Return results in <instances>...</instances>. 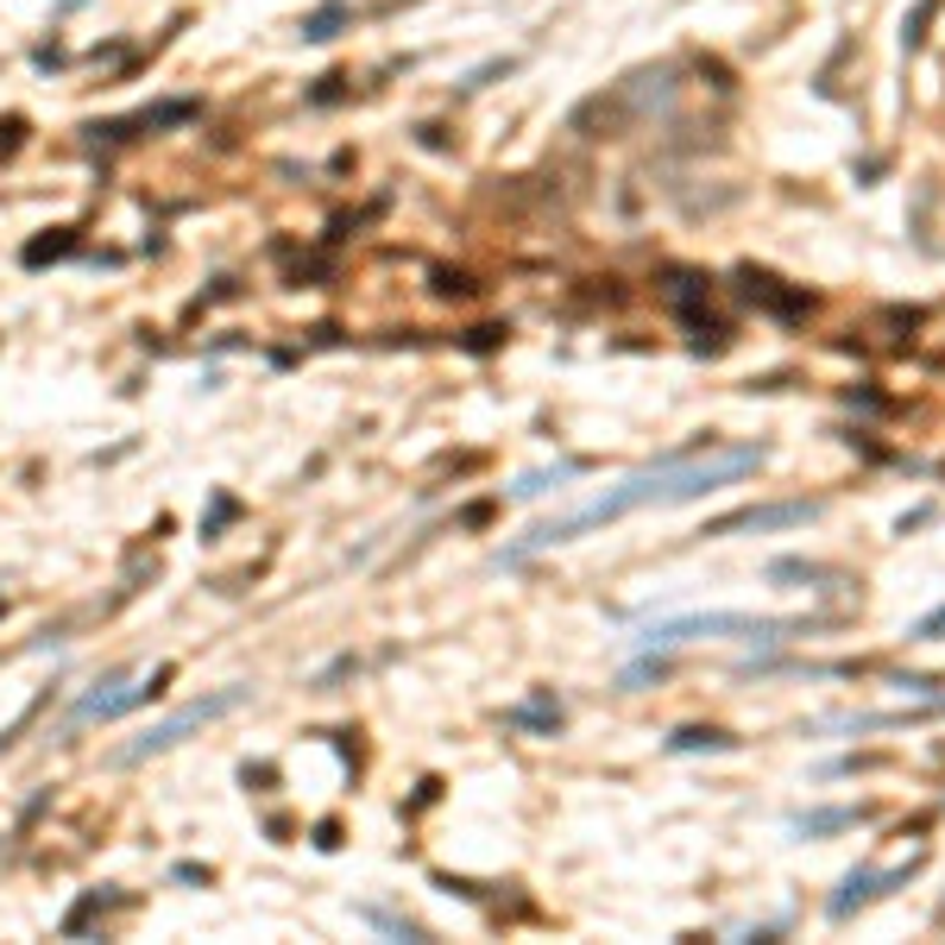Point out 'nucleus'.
Wrapping results in <instances>:
<instances>
[{
    "instance_id": "nucleus-1",
    "label": "nucleus",
    "mask_w": 945,
    "mask_h": 945,
    "mask_svg": "<svg viewBox=\"0 0 945 945\" xmlns=\"http://www.w3.org/2000/svg\"><path fill=\"white\" fill-rule=\"evenodd\" d=\"M751 466H763V448H732V454H713V461H656L643 466V473H631L624 485H612V492H599L593 504H580L574 517H555V523H536L523 542H511L504 549V567H517V561L542 555V549H555V542L580 536V530H593V523H612L624 517V511H643V504H694L706 499V492H718L725 480H737V473H751Z\"/></svg>"
},
{
    "instance_id": "nucleus-2",
    "label": "nucleus",
    "mask_w": 945,
    "mask_h": 945,
    "mask_svg": "<svg viewBox=\"0 0 945 945\" xmlns=\"http://www.w3.org/2000/svg\"><path fill=\"white\" fill-rule=\"evenodd\" d=\"M801 631H820V617H756V612H694V617H668L656 631H643V650L662 656V650H681L694 637H744V643H782L801 637Z\"/></svg>"
},
{
    "instance_id": "nucleus-3",
    "label": "nucleus",
    "mask_w": 945,
    "mask_h": 945,
    "mask_svg": "<svg viewBox=\"0 0 945 945\" xmlns=\"http://www.w3.org/2000/svg\"><path fill=\"white\" fill-rule=\"evenodd\" d=\"M252 700V687H221V694H209V700H190L183 713H171V718H158V725H145V732L133 737V744H120L114 751V763H152V756H164V751H177L190 732H202V725H214V718H228L233 706H247Z\"/></svg>"
},
{
    "instance_id": "nucleus-4",
    "label": "nucleus",
    "mask_w": 945,
    "mask_h": 945,
    "mask_svg": "<svg viewBox=\"0 0 945 945\" xmlns=\"http://www.w3.org/2000/svg\"><path fill=\"white\" fill-rule=\"evenodd\" d=\"M921 864H926V857L914 851V857H907V864H895V869H851L845 883H838V895L826 902V914H832V921H851L864 902H876V895H888V888H902Z\"/></svg>"
},
{
    "instance_id": "nucleus-5",
    "label": "nucleus",
    "mask_w": 945,
    "mask_h": 945,
    "mask_svg": "<svg viewBox=\"0 0 945 945\" xmlns=\"http://www.w3.org/2000/svg\"><path fill=\"white\" fill-rule=\"evenodd\" d=\"M820 517V504L813 499H788V504H744L732 517H713L700 536H744V530H788V523H807Z\"/></svg>"
},
{
    "instance_id": "nucleus-6",
    "label": "nucleus",
    "mask_w": 945,
    "mask_h": 945,
    "mask_svg": "<svg viewBox=\"0 0 945 945\" xmlns=\"http://www.w3.org/2000/svg\"><path fill=\"white\" fill-rule=\"evenodd\" d=\"M869 807H820V813H794L788 826L801 832V838H826V832H845V826H864Z\"/></svg>"
},
{
    "instance_id": "nucleus-7",
    "label": "nucleus",
    "mask_w": 945,
    "mask_h": 945,
    "mask_svg": "<svg viewBox=\"0 0 945 945\" xmlns=\"http://www.w3.org/2000/svg\"><path fill=\"white\" fill-rule=\"evenodd\" d=\"M737 284H744V296H751V303H770L775 315H807V296H782V290H775V278H763V271H737Z\"/></svg>"
},
{
    "instance_id": "nucleus-8",
    "label": "nucleus",
    "mask_w": 945,
    "mask_h": 945,
    "mask_svg": "<svg viewBox=\"0 0 945 945\" xmlns=\"http://www.w3.org/2000/svg\"><path fill=\"white\" fill-rule=\"evenodd\" d=\"M737 737L713 732V725H681L675 737H668V751H732Z\"/></svg>"
},
{
    "instance_id": "nucleus-9",
    "label": "nucleus",
    "mask_w": 945,
    "mask_h": 945,
    "mask_svg": "<svg viewBox=\"0 0 945 945\" xmlns=\"http://www.w3.org/2000/svg\"><path fill=\"white\" fill-rule=\"evenodd\" d=\"M341 26H348V7H341V0H329V7H315V13L303 20V39H309V44H322V39H334Z\"/></svg>"
},
{
    "instance_id": "nucleus-10",
    "label": "nucleus",
    "mask_w": 945,
    "mask_h": 945,
    "mask_svg": "<svg viewBox=\"0 0 945 945\" xmlns=\"http://www.w3.org/2000/svg\"><path fill=\"white\" fill-rule=\"evenodd\" d=\"M511 725H536V732H555V725H561V706H555V700H530V706H517V713H511Z\"/></svg>"
},
{
    "instance_id": "nucleus-11",
    "label": "nucleus",
    "mask_w": 945,
    "mask_h": 945,
    "mask_svg": "<svg viewBox=\"0 0 945 945\" xmlns=\"http://www.w3.org/2000/svg\"><path fill=\"white\" fill-rule=\"evenodd\" d=\"M580 473V461H561L555 473H530V480H517V499H542L549 485H561V480H574Z\"/></svg>"
},
{
    "instance_id": "nucleus-12",
    "label": "nucleus",
    "mask_w": 945,
    "mask_h": 945,
    "mask_svg": "<svg viewBox=\"0 0 945 945\" xmlns=\"http://www.w3.org/2000/svg\"><path fill=\"white\" fill-rule=\"evenodd\" d=\"M70 247H77V233H70V228H58L51 240H32V247H26V265H44V259H63Z\"/></svg>"
},
{
    "instance_id": "nucleus-13",
    "label": "nucleus",
    "mask_w": 945,
    "mask_h": 945,
    "mask_svg": "<svg viewBox=\"0 0 945 945\" xmlns=\"http://www.w3.org/2000/svg\"><path fill=\"white\" fill-rule=\"evenodd\" d=\"M933 13H939V0H921V7H914V20H907V32H902L907 51H921V44H926V26H933Z\"/></svg>"
},
{
    "instance_id": "nucleus-14",
    "label": "nucleus",
    "mask_w": 945,
    "mask_h": 945,
    "mask_svg": "<svg viewBox=\"0 0 945 945\" xmlns=\"http://www.w3.org/2000/svg\"><path fill=\"white\" fill-rule=\"evenodd\" d=\"M895 687H902V694H939L945 681H933V675H902Z\"/></svg>"
},
{
    "instance_id": "nucleus-15",
    "label": "nucleus",
    "mask_w": 945,
    "mask_h": 945,
    "mask_svg": "<svg viewBox=\"0 0 945 945\" xmlns=\"http://www.w3.org/2000/svg\"><path fill=\"white\" fill-rule=\"evenodd\" d=\"M939 631H945V605H939L933 617H921V624H914V637H939Z\"/></svg>"
},
{
    "instance_id": "nucleus-16",
    "label": "nucleus",
    "mask_w": 945,
    "mask_h": 945,
    "mask_svg": "<svg viewBox=\"0 0 945 945\" xmlns=\"http://www.w3.org/2000/svg\"><path fill=\"white\" fill-rule=\"evenodd\" d=\"M20 133H26V120H7V127H0V152H13V145H20Z\"/></svg>"
}]
</instances>
